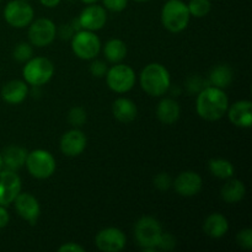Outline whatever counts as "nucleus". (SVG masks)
Wrapping results in <instances>:
<instances>
[{"instance_id": "nucleus-1", "label": "nucleus", "mask_w": 252, "mask_h": 252, "mask_svg": "<svg viewBox=\"0 0 252 252\" xmlns=\"http://www.w3.org/2000/svg\"><path fill=\"white\" fill-rule=\"evenodd\" d=\"M197 113L206 121H218L229 108V100L223 89L207 86L199 91L196 102Z\"/></svg>"}, {"instance_id": "nucleus-2", "label": "nucleus", "mask_w": 252, "mask_h": 252, "mask_svg": "<svg viewBox=\"0 0 252 252\" xmlns=\"http://www.w3.org/2000/svg\"><path fill=\"white\" fill-rule=\"evenodd\" d=\"M170 74L164 65L159 63L148 64L140 74V86L150 96H161L169 90Z\"/></svg>"}, {"instance_id": "nucleus-3", "label": "nucleus", "mask_w": 252, "mask_h": 252, "mask_svg": "<svg viewBox=\"0 0 252 252\" xmlns=\"http://www.w3.org/2000/svg\"><path fill=\"white\" fill-rule=\"evenodd\" d=\"M189 6L181 0H169L161 10V22L172 33L184 31L189 22Z\"/></svg>"}, {"instance_id": "nucleus-4", "label": "nucleus", "mask_w": 252, "mask_h": 252, "mask_svg": "<svg viewBox=\"0 0 252 252\" xmlns=\"http://www.w3.org/2000/svg\"><path fill=\"white\" fill-rule=\"evenodd\" d=\"M162 229L159 221L153 217H143L134 228L135 240L144 251H155L161 238Z\"/></svg>"}, {"instance_id": "nucleus-5", "label": "nucleus", "mask_w": 252, "mask_h": 252, "mask_svg": "<svg viewBox=\"0 0 252 252\" xmlns=\"http://www.w3.org/2000/svg\"><path fill=\"white\" fill-rule=\"evenodd\" d=\"M22 74L27 84L41 86L52 79L54 74V65L44 57H36L27 61L26 65L22 69Z\"/></svg>"}, {"instance_id": "nucleus-6", "label": "nucleus", "mask_w": 252, "mask_h": 252, "mask_svg": "<svg viewBox=\"0 0 252 252\" xmlns=\"http://www.w3.org/2000/svg\"><path fill=\"white\" fill-rule=\"evenodd\" d=\"M25 165L27 166L31 176L39 180L48 179L56 171V159L51 153L43 149H37L29 153Z\"/></svg>"}, {"instance_id": "nucleus-7", "label": "nucleus", "mask_w": 252, "mask_h": 252, "mask_svg": "<svg viewBox=\"0 0 252 252\" xmlns=\"http://www.w3.org/2000/svg\"><path fill=\"white\" fill-rule=\"evenodd\" d=\"M101 42L93 31H78L71 39V49L76 57L84 61L94 59L98 54Z\"/></svg>"}, {"instance_id": "nucleus-8", "label": "nucleus", "mask_w": 252, "mask_h": 252, "mask_svg": "<svg viewBox=\"0 0 252 252\" xmlns=\"http://www.w3.org/2000/svg\"><path fill=\"white\" fill-rule=\"evenodd\" d=\"M108 88L118 94L129 91L134 86L135 73L129 65L117 63L106 73Z\"/></svg>"}, {"instance_id": "nucleus-9", "label": "nucleus", "mask_w": 252, "mask_h": 252, "mask_svg": "<svg viewBox=\"0 0 252 252\" xmlns=\"http://www.w3.org/2000/svg\"><path fill=\"white\" fill-rule=\"evenodd\" d=\"M4 19L10 26L24 29L33 20V9L26 0H12L5 6Z\"/></svg>"}, {"instance_id": "nucleus-10", "label": "nucleus", "mask_w": 252, "mask_h": 252, "mask_svg": "<svg viewBox=\"0 0 252 252\" xmlns=\"http://www.w3.org/2000/svg\"><path fill=\"white\" fill-rule=\"evenodd\" d=\"M57 34L56 25L49 19H38L29 29V38L33 46L46 47L54 41Z\"/></svg>"}, {"instance_id": "nucleus-11", "label": "nucleus", "mask_w": 252, "mask_h": 252, "mask_svg": "<svg viewBox=\"0 0 252 252\" xmlns=\"http://www.w3.org/2000/svg\"><path fill=\"white\" fill-rule=\"evenodd\" d=\"M21 192V180L12 170L0 171V206L7 207Z\"/></svg>"}, {"instance_id": "nucleus-12", "label": "nucleus", "mask_w": 252, "mask_h": 252, "mask_svg": "<svg viewBox=\"0 0 252 252\" xmlns=\"http://www.w3.org/2000/svg\"><path fill=\"white\" fill-rule=\"evenodd\" d=\"M98 250L105 252H118L126 246V235L117 228H106L98 231L95 238Z\"/></svg>"}, {"instance_id": "nucleus-13", "label": "nucleus", "mask_w": 252, "mask_h": 252, "mask_svg": "<svg viewBox=\"0 0 252 252\" xmlns=\"http://www.w3.org/2000/svg\"><path fill=\"white\" fill-rule=\"evenodd\" d=\"M14 202L17 214L24 220L29 221L31 225H34L38 220L39 213H41V207H39L36 197L32 196L31 193H21L20 192Z\"/></svg>"}, {"instance_id": "nucleus-14", "label": "nucleus", "mask_w": 252, "mask_h": 252, "mask_svg": "<svg viewBox=\"0 0 252 252\" xmlns=\"http://www.w3.org/2000/svg\"><path fill=\"white\" fill-rule=\"evenodd\" d=\"M106 21H107V12L105 7L95 4H90V6L85 7L78 19L80 27L93 32L102 29Z\"/></svg>"}, {"instance_id": "nucleus-15", "label": "nucleus", "mask_w": 252, "mask_h": 252, "mask_svg": "<svg viewBox=\"0 0 252 252\" xmlns=\"http://www.w3.org/2000/svg\"><path fill=\"white\" fill-rule=\"evenodd\" d=\"M203 181L202 177L194 171L181 172L174 182V187L180 196L192 197L201 192Z\"/></svg>"}, {"instance_id": "nucleus-16", "label": "nucleus", "mask_w": 252, "mask_h": 252, "mask_svg": "<svg viewBox=\"0 0 252 252\" xmlns=\"http://www.w3.org/2000/svg\"><path fill=\"white\" fill-rule=\"evenodd\" d=\"M86 135L79 129H71L66 132L61 139V150L66 157H78L85 150Z\"/></svg>"}, {"instance_id": "nucleus-17", "label": "nucleus", "mask_w": 252, "mask_h": 252, "mask_svg": "<svg viewBox=\"0 0 252 252\" xmlns=\"http://www.w3.org/2000/svg\"><path fill=\"white\" fill-rule=\"evenodd\" d=\"M228 117L233 125L241 128H250L252 125V103L249 100H241L228 108Z\"/></svg>"}, {"instance_id": "nucleus-18", "label": "nucleus", "mask_w": 252, "mask_h": 252, "mask_svg": "<svg viewBox=\"0 0 252 252\" xmlns=\"http://www.w3.org/2000/svg\"><path fill=\"white\" fill-rule=\"evenodd\" d=\"M29 94V88L26 83L21 80H11L5 84L1 89L2 100L10 105H19L24 102Z\"/></svg>"}, {"instance_id": "nucleus-19", "label": "nucleus", "mask_w": 252, "mask_h": 252, "mask_svg": "<svg viewBox=\"0 0 252 252\" xmlns=\"http://www.w3.org/2000/svg\"><path fill=\"white\" fill-rule=\"evenodd\" d=\"M112 112L116 120H118L122 123H129L135 120L137 117V106L129 98L121 97L113 102Z\"/></svg>"}, {"instance_id": "nucleus-20", "label": "nucleus", "mask_w": 252, "mask_h": 252, "mask_svg": "<svg viewBox=\"0 0 252 252\" xmlns=\"http://www.w3.org/2000/svg\"><path fill=\"white\" fill-rule=\"evenodd\" d=\"M27 154L29 153L21 147H17V145L7 147L1 155L4 166H6L7 170H12V171L21 169L26 162Z\"/></svg>"}, {"instance_id": "nucleus-21", "label": "nucleus", "mask_w": 252, "mask_h": 252, "mask_svg": "<svg viewBox=\"0 0 252 252\" xmlns=\"http://www.w3.org/2000/svg\"><path fill=\"white\" fill-rule=\"evenodd\" d=\"M203 230L211 238H221V236H224L228 233L229 223L224 216L219 213H213L204 221Z\"/></svg>"}, {"instance_id": "nucleus-22", "label": "nucleus", "mask_w": 252, "mask_h": 252, "mask_svg": "<svg viewBox=\"0 0 252 252\" xmlns=\"http://www.w3.org/2000/svg\"><path fill=\"white\" fill-rule=\"evenodd\" d=\"M158 118L165 125H172L180 117V106L172 98H164L160 101L157 110Z\"/></svg>"}, {"instance_id": "nucleus-23", "label": "nucleus", "mask_w": 252, "mask_h": 252, "mask_svg": "<svg viewBox=\"0 0 252 252\" xmlns=\"http://www.w3.org/2000/svg\"><path fill=\"white\" fill-rule=\"evenodd\" d=\"M221 198L226 203H238L245 197V185L239 180H230L221 189Z\"/></svg>"}, {"instance_id": "nucleus-24", "label": "nucleus", "mask_w": 252, "mask_h": 252, "mask_svg": "<svg viewBox=\"0 0 252 252\" xmlns=\"http://www.w3.org/2000/svg\"><path fill=\"white\" fill-rule=\"evenodd\" d=\"M103 54H105L107 61L111 62V63H121V62L126 58V56H127V46H126L125 42L121 41V39H110V41L105 44Z\"/></svg>"}, {"instance_id": "nucleus-25", "label": "nucleus", "mask_w": 252, "mask_h": 252, "mask_svg": "<svg viewBox=\"0 0 252 252\" xmlns=\"http://www.w3.org/2000/svg\"><path fill=\"white\" fill-rule=\"evenodd\" d=\"M211 84L216 88H228L233 81V70L228 65H217L209 75Z\"/></svg>"}, {"instance_id": "nucleus-26", "label": "nucleus", "mask_w": 252, "mask_h": 252, "mask_svg": "<svg viewBox=\"0 0 252 252\" xmlns=\"http://www.w3.org/2000/svg\"><path fill=\"white\" fill-rule=\"evenodd\" d=\"M209 171L218 179H230L234 175V166L225 159H213L208 164Z\"/></svg>"}, {"instance_id": "nucleus-27", "label": "nucleus", "mask_w": 252, "mask_h": 252, "mask_svg": "<svg viewBox=\"0 0 252 252\" xmlns=\"http://www.w3.org/2000/svg\"><path fill=\"white\" fill-rule=\"evenodd\" d=\"M187 6H189V15L198 17V19L208 15L212 9V4L209 0H191Z\"/></svg>"}, {"instance_id": "nucleus-28", "label": "nucleus", "mask_w": 252, "mask_h": 252, "mask_svg": "<svg viewBox=\"0 0 252 252\" xmlns=\"http://www.w3.org/2000/svg\"><path fill=\"white\" fill-rule=\"evenodd\" d=\"M32 54H33V49L29 43H25V42L17 44L14 49V58L17 62H27L32 58Z\"/></svg>"}, {"instance_id": "nucleus-29", "label": "nucleus", "mask_w": 252, "mask_h": 252, "mask_svg": "<svg viewBox=\"0 0 252 252\" xmlns=\"http://www.w3.org/2000/svg\"><path fill=\"white\" fill-rule=\"evenodd\" d=\"M68 121L70 125L80 127L86 122V112L81 107H73L68 113Z\"/></svg>"}, {"instance_id": "nucleus-30", "label": "nucleus", "mask_w": 252, "mask_h": 252, "mask_svg": "<svg viewBox=\"0 0 252 252\" xmlns=\"http://www.w3.org/2000/svg\"><path fill=\"white\" fill-rule=\"evenodd\" d=\"M239 246H241L245 250H251L252 249V230L250 228L244 229L236 236Z\"/></svg>"}, {"instance_id": "nucleus-31", "label": "nucleus", "mask_w": 252, "mask_h": 252, "mask_svg": "<svg viewBox=\"0 0 252 252\" xmlns=\"http://www.w3.org/2000/svg\"><path fill=\"white\" fill-rule=\"evenodd\" d=\"M171 177L166 172H160L154 177V186L160 191H167L171 187Z\"/></svg>"}, {"instance_id": "nucleus-32", "label": "nucleus", "mask_w": 252, "mask_h": 252, "mask_svg": "<svg viewBox=\"0 0 252 252\" xmlns=\"http://www.w3.org/2000/svg\"><path fill=\"white\" fill-rule=\"evenodd\" d=\"M106 9L113 12H121L127 7L128 0H102Z\"/></svg>"}, {"instance_id": "nucleus-33", "label": "nucleus", "mask_w": 252, "mask_h": 252, "mask_svg": "<svg viewBox=\"0 0 252 252\" xmlns=\"http://www.w3.org/2000/svg\"><path fill=\"white\" fill-rule=\"evenodd\" d=\"M175 245H176V243H175L174 236L170 235V234L162 233L157 249H161V250L164 251H169V250H172V249L175 248Z\"/></svg>"}, {"instance_id": "nucleus-34", "label": "nucleus", "mask_w": 252, "mask_h": 252, "mask_svg": "<svg viewBox=\"0 0 252 252\" xmlns=\"http://www.w3.org/2000/svg\"><path fill=\"white\" fill-rule=\"evenodd\" d=\"M90 71L96 78H102L107 73V66H106V64L102 61H95L91 63Z\"/></svg>"}, {"instance_id": "nucleus-35", "label": "nucleus", "mask_w": 252, "mask_h": 252, "mask_svg": "<svg viewBox=\"0 0 252 252\" xmlns=\"http://www.w3.org/2000/svg\"><path fill=\"white\" fill-rule=\"evenodd\" d=\"M59 252H84L83 246L78 245L75 243H66L64 245H62L61 248L58 249Z\"/></svg>"}, {"instance_id": "nucleus-36", "label": "nucleus", "mask_w": 252, "mask_h": 252, "mask_svg": "<svg viewBox=\"0 0 252 252\" xmlns=\"http://www.w3.org/2000/svg\"><path fill=\"white\" fill-rule=\"evenodd\" d=\"M10 216L7 213V211L5 209L4 206H0V229L5 228V226L9 224Z\"/></svg>"}, {"instance_id": "nucleus-37", "label": "nucleus", "mask_w": 252, "mask_h": 252, "mask_svg": "<svg viewBox=\"0 0 252 252\" xmlns=\"http://www.w3.org/2000/svg\"><path fill=\"white\" fill-rule=\"evenodd\" d=\"M39 2L46 7H56L58 6L61 0H39Z\"/></svg>"}, {"instance_id": "nucleus-38", "label": "nucleus", "mask_w": 252, "mask_h": 252, "mask_svg": "<svg viewBox=\"0 0 252 252\" xmlns=\"http://www.w3.org/2000/svg\"><path fill=\"white\" fill-rule=\"evenodd\" d=\"M81 1H83L84 4L90 5V4H95V2H96V1H98V0H81Z\"/></svg>"}, {"instance_id": "nucleus-39", "label": "nucleus", "mask_w": 252, "mask_h": 252, "mask_svg": "<svg viewBox=\"0 0 252 252\" xmlns=\"http://www.w3.org/2000/svg\"><path fill=\"white\" fill-rule=\"evenodd\" d=\"M2 166H4V162H2L1 154H0V171H1V170H2Z\"/></svg>"}, {"instance_id": "nucleus-40", "label": "nucleus", "mask_w": 252, "mask_h": 252, "mask_svg": "<svg viewBox=\"0 0 252 252\" xmlns=\"http://www.w3.org/2000/svg\"><path fill=\"white\" fill-rule=\"evenodd\" d=\"M137 2H145V1H149V0H134Z\"/></svg>"}, {"instance_id": "nucleus-41", "label": "nucleus", "mask_w": 252, "mask_h": 252, "mask_svg": "<svg viewBox=\"0 0 252 252\" xmlns=\"http://www.w3.org/2000/svg\"><path fill=\"white\" fill-rule=\"evenodd\" d=\"M0 1H1V0H0Z\"/></svg>"}]
</instances>
